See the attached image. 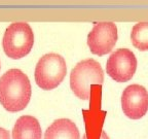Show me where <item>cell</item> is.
<instances>
[{"label":"cell","instance_id":"6da1fadb","mask_svg":"<svg viewBox=\"0 0 148 139\" xmlns=\"http://www.w3.org/2000/svg\"><path fill=\"white\" fill-rule=\"evenodd\" d=\"M30 98V81L22 70L9 69L0 77V103L6 110H23Z\"/></svg>","mask_w":148,"mask_h":139},{"label":"cell","instance_id":"7a4b0ae2","mask_svg":"<svg viewBox=\"0 0 148 139\" xmlns=\"http://www.w3.org/2000/svg\"><path fill=\"white\" fill-rule=\"evenodd\" d=\"M104 81V72L101 65L94 59H86L77 63L70 73V88L82 100H88L94 85L101 86Z\"/></svg>","mask_w":148,"mask_h":139},{"label":"cell","instance_id":"3957f363","mask_svg":"<svg viewBox=\"0 0 148 139\" xmlns=\"http://www.w3.org/2000/svg\"><path fill=\"white\" fill-rule=\"evenodd\" d=\"M34 44V34L30 25L16 22L4 32L2 45L4 53L12 59H21L30 53Z\"/></svg>","mask_w":148,"mask_h":139},{"label":"cell","instance_id":"277c9868","mask_svg":"<svg viewBox=\"0 0 148 139\" xmlns=\"http://www.w3.org/2000/svg\"><path fill=\"white\" fill-rule=\"evenodd\" d=\"M67 73L64 58L59 54L49 53L42 56L35 68V81L42 90H53L63 81Z\"/></svg>","mask_w":148,"mask_h":139},{"label":"cell","instance_id":"5b68a950","mask_svg":"<svg viewBox=\"0 0 148 139\" xmlns=\"http://www.w3.org/2000/svg\"><path fill=\"white\" fill-rule=\"evenodd\" d=\"M117 27L112 22L95 23L88 35V45L94 55L104 56L110 53L117 41Z\"/></svg>","mask_w":148,"mask_h":139},{"label":"cell","instance_id":"8992f818","mask_svg":"<svg viewBox=\"0 0 148 139\" xmlns=\"http://www.w3.org/2000/svg\"><path fill=\"white\" fill-rule=\"evenodd\" d=\"M137 69L135 54L129 49H119L112 53L107 60L106 71L111 78L118 83L132 79Z\"/></svg>","mask_w":148,"mask_h":139},{"label":"cell","instance_id":"52a82bcc","mask_svg":"<svg viewBox=\"0 0 148 139\" xmlns=\"http://www.w3.org/2000/svg\"><path fill=\"white\" fill-rule=\"evenodd\" d=\"M121 106L125 114L132 120L143 118L148 111V92L140 85H131L123 90Z\"/></svg>","mask_w":148,"mask_h":139},{"label":"cell","instance_id":"ba28073f","mask_svg":"<svg viewBox=\"0 0 148 139\" xmlns=\"http://www.w3.org/2000/svg\"><path fill=\"white\" fill-rule=\"evenodd\" d=\"M39 122L32 116H22L16 120L12 129V139H41Z\"/></svg>","mask_w":148,"mask_h":139},{"label":"cell","instance_id":"9c48e42d","mask_svg":"<svg viewBox=\"0 0 148 139\" xmlns=\"http://www.w3.org/2000/svg\"><path fill=\"white\" fill-rule=\"evenodd\" d=\"M44 139H80V136L75 123L68 118H59L46 129Z\"/></svg>","mask_w":148,"mask_h":139},{"label":"cell","instance_id":"30bf717a","mask_svg":"<svg viewBox=\"0 0 148 139\" xmlns=\"http://www.w3.org/2000/svg\"><path fill=\"white\" fill-rule=\"evenodd\" d=\"M131 39L137 50L141 52L148 51V22H140L133 27Z\"/></svg>","mask_w":148,"mask_h":139},{"label":"cell","instance_id":"8fae6325","mask_svg":"<svg viewBox=\"0 0 148 139\" xmlns=\"http://www.w3.org/2000/svg\"><path fill=\"white\" fill-rule=\"evenodd\" d=\"M0 139H10L8 131L1 127H0Z\"/></svg>","mask_w":148,"mask_h":139},{"label":"cell","instance_id":"7c38bea8","mask_svg":"<svg viewBox=\"0 0 148 139\" xmlns=\"http://www.w3.org/2000/svg\"><path fill=\"white\" fill-rule=\"evenodd\" d=\"M99 139H109V137H108V135H107L106 133L104 132V131H102L101 134H100Z\"/></svg>","mask_w":148,"mask_h":139},{"label":"cell","instance_id":"4fadbf2b","mask_svg":"<svg viewBox=\"0 0 148 139\" xmlns=\"http://www.w3.org/2000/svg\"><path fill=\"white\" fill-rule=\"evenodd\" d=\"M0 68H1V65H0Z\"/></svg>","mask_w":148,"mask_h":139}]
</instances>
